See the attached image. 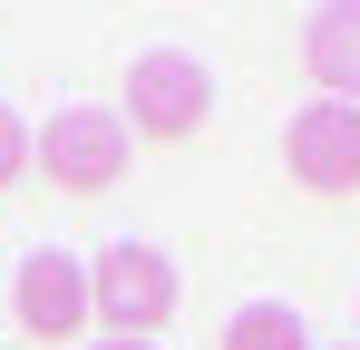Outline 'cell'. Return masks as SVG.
Returning <instances> with one entry per match:
<instances>
[{
    "instance_id": "3957f363",
    "label": "cell",
    "mask_w": 360,
    "mask_h": 350,
    "mask_svg": "<svg viewBox=\"0 0 360 350\" xmlns=\"http://www.w3.org/2000/svg\"><path fill=\"white\" fill-rule=\"evenodd\" d=\"M30 166L49 185H68V195H108L127 175V117L117 108H59L30 136Z\"/></svg>"
},
{
    "instance_id": "52a82bcc",
    "label": "cell",
    "mask_w": 360,
    "mask_h": 350,
    "mask_svg": "<svg viewBox=\"0 0 360 350\" xmlns=\"http://www.w3.org/2000/svg\"><path fill=\"white\" fill-rule=\"evenodd\" d=\"M224 350H311L292 302H243L234 321H224Z\"/></svg>"
},
{
    "instance_id": "5b68a950",
    "label": "cell",
    "mask_w": 360,
    "mask_h": 350,
    "mask_svg": "<svg viewBox=\"0 0 360 350\" xmlns=\"http://www.w3.org/2000/svg\"><path fill=\"white\" fill-rule=\"evenodd\" d=\"M10 321L30 331V341H78L88 331V263L78 253H30L20 273H10Z\"/></svg>"
},
{
    "instance_id": "30bf717a",
    "label": "cell",
    "mask_w": 360,
    "mask_h": 350,
    "mask_svg": "<svg viewBox=\"0 0 360 350\" xmlns=\"http://www.w3.org/2000/svg\"><path fill=\"white\" fill-rule=\"evenodd\" d=\"M351 350H360V341H351Z\"/></svg>"
},
{
    "instance_id": "277c9868",
    "label": "cell",
    "mask_w": 360,
    "mask_h": 350,
    "mask_svg": "<svg viewBox=\"0 0 360 350\" xmlns=\"http://www.w3.org/2000/svg\"><path fill=\"white\" fill-rule=\"evenodd\" d=\"M283 166H292L311 195H351L360 185V108L351 98H311V108L283 127Z\"/></svg>"
},
{
    "instance_id": "9c48e42d",
    "label": "cell",
    "mask_w": 360,
    "mask_h": 350,
    "mask_svg": "<svg viewBox=\"0 0 360 350\" xmlns=\"http://www.w3.org/2000/svg\"><path fill=\"white\" fill-rule=\"evenodd\" d=\"M98 350H156V341H98Z\"/></svg>"
},
{
    "instance_id": "ba28073f",
    "label": "cell",
    "mask_w": 360,
    "mask_h": 350,
    "mask_svg": "<svg viewBox=\"0 0 360 350\" xmlns=\"http://www.w3.org/2000/svg\"><path fill=\"white\" fill-rule=\"evenodd\" d=\"M20 175H30V127H20V117L0 108V195H10Z\"/></svg>"
},
{
    "instance_id": "6da1fadb",
    "label": "cell",
    "mask_w": 360,
    "mask_h": 350,
    "mask_svg": "<svg viewBox=\"0 0 360 350\" xmlns=\"http://www.w3.org/2000/svg\"><path fill=\"white\" fill-rule=\"evenodd\" d=\"M205 117H214V68L205 58H185V49L127 58V136L185 146V136H205Z\"/></svg>"
},
{
    "instance_id": "7a4b0ae2",
    "label": "cell",
    "mask_w": 360,
    "mask_h": 350,
    "mask_svg": "<svg viewBox=\"0 0 360 350\" xmlns=\"http://www.w3.org/2000/svg\"><path fill=\"white\" fill-rule=\"evenodd\" d=\"M166 311H176V263H166L156 243H108V253L88 263V321H98L108 341L166 331Z\"/></svg>"
},
{
    "instance_id": "8992f818",
    "label": "cell",
    "mask_w": 360,
    "mask_h": 350,
    "mask_svg": "<svg viewBox=\"0 0 360 350\" xmlns=\"http://www.w3.org/2000/svg\"><path fill=\"white\" fill-rule=\"evenodd\" d=\"M302 68H311V88L360 98V10H311L302 20Z\"/></svg>"
}]
</instances>
